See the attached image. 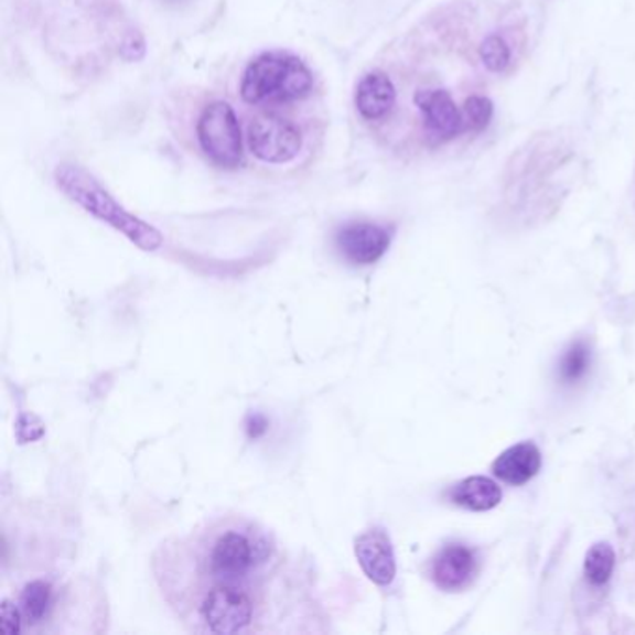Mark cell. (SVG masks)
I'll return each mask as SVG.
<instances>
[{"label":"cell","mask_w":635,"mask_h":635,"mask_svg":"<svg viewBox=\"0 0 635 635\" xmlns=\"http://www.w3.org/2000/svg\"><path fill=\"white\" fill-rule=\"evenodd\" d=\"M170 612L194 634L315 632L310 578L263 524L243 515L207 518L162 540L151 561Z\"/></svg>","instance_id":"cell-1"},{"label":"cell","mask_w":635,"mask_h":635,"mask_svg":"<svg viewBox=\"0 0 635 635\" xmlns=\"http://www.w3.org/2000/svg\"><path fill=\"white\" fill-rule=\"evenodd\" d=\"M312 88V72L299 56L272 51L248 64L240 80V97L248 105L299 101L310 96Z\"/></svg>","instance_id":"cell-2"},{"label":"cell","mask_w":635,"mask_h":635,"mask_svg":"<svg viewBox=\"0 0 635 635\" xmlns=\"http://www.w3.org/2000/svg\"><path fill=\"white\" fill-rule=\"evenodd\" d=\"M54 180L67 198L85 207L88 213L96 215L110 226H115L116 229H120L137 245L155 248L161 243V237L155 229L138 220L137 216L129 215L85 169L75 164H62L54 172Z\"/></svg>","instance_id":"cell-3"},{"label":"cell","mask_w":635,"mask_h":635,"mask_svg":"<svg viewBox=\"0 0 635 635\" xmlns=\"http://www.w3.org/2000/svg\"><path fill=\"white\" fill-rule=\"evenodd\" d=\"M205 155L220 169L234 170L243 162L239 120L228 103L215 101L204 108L196 126Z\"/></svg>","instance_id":"cell-4"},{"label":"cell","mask_w":635,"mask_h":635,"mask_svg":"<svg viewBox=\"0 0 635 635\" xmlns=\"http://www.w3.org/2000/svg\"><path fill=\"white\" fill-rule=\"evenodd\" d=\"M248 148L259 161L286 164L299 155L302 134L293 121L276 115L259 116L248 126Z\"/></svg>","instance_id":"cell-5"},{"label":"cell","mask_w":635,"mask_h":635,"mask_svg":"<svg viewBox=\"0 0 635 635\" xmlns=\"http://www.w3.org/2000/svg\"><path fill=\"white\" fill-rule=\"evenodd\" d=\"M388 229L372 223L343 226L336 235V245L343 258L354 265H373L390 248Z\"/></svg>","instance_id":"cell-6"},{"label":"cell","mask_w":635,"mask_h":635,"mask_svg":"<svg viewBox=\"0 0 635 635\" xmlns=\"http://www.w3.org/2000/svg\"><path fill=\"white\" fill-rule=\"evenodd\" d=\"M356 558L367 578L377 585H390L396 578V556L391 540L383 528L362 534L354 545Z\"/></svg>","instance_id":"cell-7"},{"label":"cell","mask_w":635,"mask_h":635,"mask_svg":"<svg viewBox=\"0 0 635 635\" xmlns=\"http://www.w3.org/2000/svg\"><path fill=\"white\" fill-rule=\"evenodd\" d=\"M356 108L367 121H380L390 116L397 105V88L388 73L375 69L362 77L354 96Z\"/></svg>","instance_id":"cell-8"},{"label":"cell","mask_w":635,"mask_h":635,"mask_svg":"<svg viewBox=\"0 0 635 635\" xmlns=\"http://www.w3.org/2000/svg\"><path fill=\"white\" fill-rule=\"evenodd\" d=\"M477 570L474 551L464 545H450L432 559L431 578L437 588L459 591L466 588Z\"/></svg>","instance_id":"cell-9"},{"label":"cell","mask_w":635,"mask_h":635,"mask_svg":"<svg viewBox=\"0 0 635 635\" xmlns=\"http://www.w3.org/2000/svg\"><path fill=\"white\" fill-rule=\"evenodd\" d=\"M542 456L537 445L531 442L513 445L504 451L492 464V472L496 477L509 485H524L539 474Z\"/></svg>","instance_id":"cell-10"},{"label":"cell","mask_w":635,"mask_h":635,"mask_svg":"<svg viewBox=\"0 0 635 635\" xmlns=\"http://www.w3.org/2000/svg\"><path fill=\"white\" fill-rule=\"evenodd\" d=\"M451 502L462 509L483 513V510L494 509L502 502V488L488 477L477 475V477L461 481L451 491Z\"/></svg>","instance_id":"cell-11"},{"label":"cell","mask_w":635,"mask_h":635,"mask_svg":"<svg viewBox=\"0 0 635 635\" xmlns=\"http://www.w3.org/2000/svg\"><path fill=\"white\" fill-rule=\"evenodd\" d=\"M613 567H615V551L607 542H599L589 550L585 558V575L593 585L596 588L604 585L612 575Z\"/></svg>","instance_id":"cell-12"},{"label":"cell","mask_w":635,"mask_h":635,"mask_svg":"<svg viewBox=\"0 0 635 635\" xmlns=\"http://www.w3.org/2000/svg\"><path fill=\"white\" fill-rule=\"evenodd\" d=\"M589 366H591V351L588 343L575 342L561 358L559 377L567 384L578 383L588 375Z\"/></svg>","instance_id":"cell-13"},{"label":"cell","mask_w":635,"mask_h":635,"mask_svg":"<svg viewBox=\"0 0 635 635\" xmlns=\"http://www.w3.org/2000/svg\"><path fill=\"white\" fill-rule=\"evenodd\" d=\"M481 61H483L488 72H504L505 67L510 64L509 43L505 42L499 34H494V32L486 34L481 40Z\"/></svg>","instance_id":"cell-14"},{"label":"cell","mask_w":635,"mask_h":635,"mask_svg":"<svg viewBox=\"0 0 635 635\" xmlns=\"http://www.w3.org/2000/svg\"><path fill=\"white\" fill-rule=\"evenodd\" d=\"M0 628L8 635L23 632V621H21V613H19L15 602H10V600L2 602V607H0Z\"/></svg>","instance_id":"cell-15"}]
</instances>
